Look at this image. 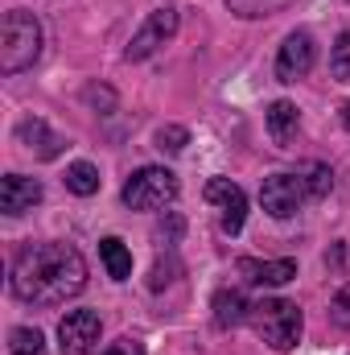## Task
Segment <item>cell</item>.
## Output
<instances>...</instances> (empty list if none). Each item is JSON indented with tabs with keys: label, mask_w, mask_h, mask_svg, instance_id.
Returning a JSON list of instances; mask_svg holds the SVG:
<instances>
[{
	"label": "cell",
	"mask_w": 350,
	"mask_h": 355,
	"mask_svg": "<svg viewBox=\"0 0 350 355\" xmlns=\"http://www.w3.org/2000/svg\"><path fill=\"white\" fill-rule=\"evenodd\" d=\"M330 71L334 79H350V33H342L334 42V58H330Z\"/></svg>",
	"instance_id": "ffe728a7"
},
{
	"label": "cell",
	"mask_w": 350,
	"mask_h": 355,
	"mask_svg": "<svg viewBox=\"0 0 350 355\" xmlns=\"http://www.w3.org/2000/svg\"><path fill=\"white\" fill-rule=\"evenodd\" d=\"M8 347H12V355H46V335L37 327H17L8 335Z\"/></svg>",
	"instance_id": "e0dca14e"
},
{
	"label": "cell",
	"mask_w": 350,
	"mask_h": 355,
	"mask_svg": "<svg viewBox=\"0 0 350 355\" xmlns=\"http://www.w3.org/2000/svg\"><path fill=\"white\" fill-rule=\"evenodd\" d=\"M103 355H145V347H140V343H132V339H120V343H111Z\"/></svg>",
	"instance_id": "603a6c76"
},
{
	"label": "cell",
	"mask_w": 350,
	"mask_h": 355,
	"mask_svg": "<svg viewBox=\"0 0 350 355\" xmlns=\"http://www.w3.org/2000/svg\"><path fill=\"white\" fill-rule=\"evenodd\" d=\"M99 314L95 310H71L62 322H58V339H62V355H91L99 343Z\"/></svg>",
	"instance_id": "52a82bcc"
},
{
	"label": "cell",
	"mask_w": 350,
	"mask_h": 355,
	"mask_svg": "<svg viewBox=\"0 0 350 355\" xmlns=\"http://www.w3.org/2000/svg\"><path fill=\"white\" fill-rule=\"evenodd\" d=\"M42 202V182L25 174H8L0 182V211L4 215H25Z\"/></svg>",
	"instance_id": "30bf717a"
},
{
	"label": "cell",
	"mask_w": 350,
	"mask_h": 355,
	"mask_svg": "<svg viewBox=\"0 0 350 355\" xmlns=\"http://www.w3.org/2000/svg\"><path fill=\"white\" fill-rule=\"evenodd\" d=\"M330 186H334V174H330L322 162H305V166H301V170H293V174L264 178L260 202H264V211H268L272 219H288V215H297L305 202L326 198V194H330Z\"/></svg>",
	"instance_id": "7a4b0ae2"
},
{
	"label": "cell",
	"mask_w": 350,
	"mask_h": 355,
	"mask_svg": "<svg viewBox=\"0 0 350 355\" xmlns=\"http://www.w3.org/2000/svg\"><path fill=\"white\" fill-rule=\"evenodd\" d=\"M190 145V132L181 128V124H165V128H157V149L161 153H181Z\"/></svg>",
	"instance_id": "d6986e66"
},
{
	"label": "cell",
	"mask_w": 350,
	"mask_h": 355,
	"mask_svg": "<svg viewBox=\"0 0 350 355\" xmlns=\"http://www.w3.org/2000/svg\"><path fill=\"white\" fill-rule=\"evenodd\" d=\"M17 141H21L33 157H42V162H50V157H58V153L66 149V141H62L58 132H50V124L37 120V116H29V120L17 124Z\"/></svg>",
	"instance_id": "8fae6325"
},
{
	"label": "cell",
	"mask_w": 350,
	"mask_h": 355,
	"mask_svg": "<svg viewBox=\"0 0 350 355\" xmlns=\"http://www.w3.org/2000/svg\"><path fill=\"white\" fill-rule=\"evenodd\" d=\"M99 257H103V265H107V277H111V281H128V277H132V252H128L116 236L99 240Z\"/></svg>",
	"instance_id": "9a60e30c"
},
{
	"label": "cell",
	"mask_w": 350,
	"mask_h": 355,
	"mask_svg": "<svg viewBox=\"0 0 350 355\" xmlns=\"http://www.w3.org/2000/svg\"><path fill=\"white\" fill-rule=\"evenodd\" d=\"M330 318H334L338 327H350V285H342L338 297L330 302Z\"/></svg>",
	"instance_id": "44dd1931"
},
{
	"label": "cell",
	"mask_w": 350,
	"mask_h": 355,
	"mask_svg": "<svg viewBox=\"0 0 350 355\" xmlns=\"http://www.w3.org/2000/svg\"><path fill=\"white\" fill-rule=\"evenodd\" d=\"M297 124H301V116H297V107H293L288 99H276V103L268 107V132H272L276 145H288V141L297 137Z\"/></svg>",
	"instance_id": "5bb4252c"
},
{
	"label": "cell",
	"mask_w": 350,
	"mask_h": 355,
	"mask_svg": "<svg viewBox=\"0 0 350 355\" xmlns=\"http://www.w3.org/2000/svg\"><path fill=\"white\" fill-rule=\"evenodd\" d=\"M66 190H75V194H95L99 190V170L91 166V162H75L71 170H66Z\"/></svg>",
	"instance_id": "ac0fdd59"
},
{
	"label": "cell",
	"mask_w": 350,
	"mask_h": 355,
	"mask_svg": "<svg viewBox=\"0 0 350 355\" xmlns=\"http://www.w3.org/2000/svg\"><path fill=\"white\" fill-rule=\"evenodd\" d=\"M174 33H177V8H174V4H161V8H153V12H149V21L140 25V33L128 42L124 58H128V62H145V58H149L157 46H165Z\"/></svg>",
	"instance_id": "8992f818"
},
{
	"label": "cell",
	"mask_w": 350,
	"mask_h": 355,
	"mask_svg": "<svg viewBox=\"0 0 350 355\" xmlns=\"http://www.w3.org/2000/svg\"><path fill=\"white\" fill-rule=\"evenodd\" d=\"M206 202L223 207V232H227V236H239V232H243L248 194H243L231 178H210V182H206Z\"/></svg>",
	"instance_id": "9c48e42d"
},
{
	"label": "cell",
	"mask_w": 350,
	"mask_h": 355,
	"mask_svg": "<svg viewBox=\"0 0 350 355\" xmlns=\"http://www.w3.org/2000/svg\"><path fill=\"white\" fill-rule=\"evenodd\" d=\"M42 54V25L33 12L12 8L4 12V33H0V71L4 75H21L37 62Z\"/></svg>",
	"instance_id": "3957f363"
},
{
	"label": "cell",
	"mask_w": 350,
	"mask_h": 355,
	"mask_svg": "<svg viewBox=\"0 0 350 355\" xmlns=\"http://www.w3.org/2000/svg\"><path fill=\"white\" fill-rule=\"evenodd\" d=\"M177 194V178L165 170V166H145V170H136V174L124 182V207H132V211H157V207H165L169 198Z\"/></svg>",
	"instance_id": "5b68a950"
},
{
	"label": "cell",
	"mask_w": 350,
	"mask_h": 355,
	"mask_svg": "<svg viewBox=\"0 0 350 355\" xmlns=\"http://www.w3.org/2000/svg\"><path fill=\"white\" fill-rule=\"evenodd\" d=\"M252 314V306H248V297L239 293V289H219L214 293V327H239L243 318Z\"/></svg>",
	"instance_id": "4fadbf2b"
},
{
	"label": "cell",
	"mask_w": 350,
	"mask_h": 355,
	"mask_svg": "<svg viewBox=\"0 0 350 355\" xmlns=\"http://www.w3.org/2000/svg\"><path fill=\"white\" fill-rule=\"evenodd\" d=\"M313 58H317L313 37H309L305 29L288 33L284 46H280V54H276V79H280V83H297V79H305L309 67H313Z\"/></svg>",
	"instance_id": "ba28073f"
},
{
	"label": "cell",
	"mask_w": 350,
	"mask_h": 355,
	"mask_svg": "<svg viewBox=\"0 0 350 355\" xmlns=\"http://www.w3.org/2000/svg\"><path fill=\"white\" fill-rule=\"evenodd\" d=\"M342 124H347V128H350V99H347V103H342Z\"/></svg>",
	"instance_id": "cb8c5ba5"
},
{
	"label": "cell",
	"mask_w": 350,
	"mask_h": 355,
	"mask_svg": "<svg viewBox=\"0 0 350 355\" xmlns=\"http://www.w3.org/2000/svg\"><path fill=\"white\" fill-rule=\"evenodd\" d=\"M248 318H252L256 335H260L272 352H293L297 339H301V327H305L297 302H284V297H264V302H256Z\"/></svg>",
	"instance_id": "277c9868"
},
{
	"label": "cell",
	"mask_w": 350,
	"mask_h": 355,
	"mask_svg": "<svg viewBox=\"0 0 350 355\" xmlns=\"http://www.w3.org/2000/svg\"><path fill=\"white\" fill-rule=\"evenodd\" d=\"M293 0H227V8L235 12V17H243V21H260V17H276V12H284Z\"/></svg>",
	"instance_id": "2e32d148"
},
{
	"label": "cell",
	"mask_w": 350,
	"mask_h": 355,
	"mask_svg": "<svg viewBox=\"0 0 350 355\" xmlns=\"http://www.w3.org/2000/svg\"><path fill=\"white\" fill-rule=\"evenodd\" d=\"M87 261L71 244H29L12 261V293L33 306H62L66 297L83 293Z\"/></svg>",
	"instance_id": "6da1fadb"
},
{
	"label": "cell",
	"mask_w": 350,
	"mask_h": 355,
	"mask_svg": "<svg viewBox=\"0 0 350 355\" xmlns=\"http://www.w3.org/2000/svg\"><path fill=\"white\" fill-rule=\"evenodd\" d=\"M239 272L248 285H284L297 277V261H252V257H243Z\"/></svg>",
	"instance_id": "7c38bea8"
},
{
	"label": "cell",
	"mask_w": 350,
	"mask_h": 355,
	"mask_svg": "<svg viewBox=\"0 0 350 355\" xmlns=\"http://www.w3.org/2000/svg\"><path fill=\"white\" fill-rule=\"evenodd\" d=\"M83 99H87L91 107H103V112H111V107H116V95H111L107 87H95V83L83 87Z\"/></svg>",
	"instance_id": "7402d4cb"
}]
</instances>
